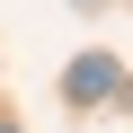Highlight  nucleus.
<instances>
[{
  "mask_svg": "<svg viewBox=\"0 0 133 133\" xmlns=\"http://www.w3.org/2000/svg\"><path fill=\"white\" fill-rule=\"evenodd\" d=\"M115 80H124V71H115V53H80L71 71H62V98H71V107H107Z\"/></svg>",
  "mask_w": 133,
  "mask_h": 133,
  "instance_id": "1",
  "label": "nucleus"
},
{
  "mask_svg": "<svg viewBox=\"0 0 133 133\" xmlns=\"http://www.w3.org/2000/svg\"><path fill=\"white\" fill-rule=\"evenodd\" d=\"M115 107H124V115H133V80H115Z\"/></svg>",
  "mask_w": 133,
  "mask_h": 133,
  "instance_id": "2",
  "label": "nucleus"
},
{
  "mask_svg": "<svg viewBox=\"0 0 133 133\" xmlns=\"http://www.w3.org/2000/svg\"><path fill=\"white\" fill-rule=\"evenodd\" d=\"M0 133H9V124H0Z\"/></svg>",
  "mask_w": 133,
  "mask_h": 133,
  "instance_id": "3",
  "label": "nucleus"
}]
</instances>
